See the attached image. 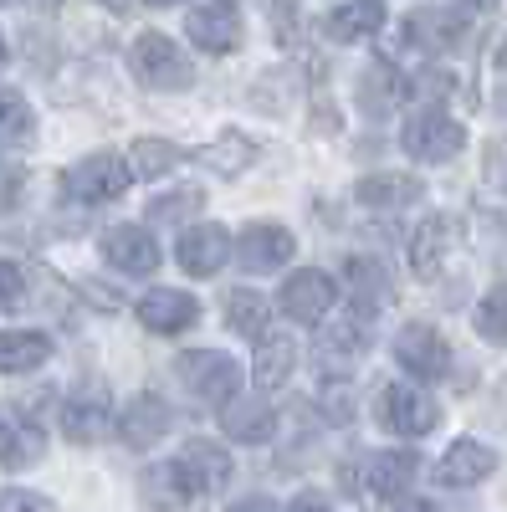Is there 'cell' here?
Returning a JSON list of instances; mask_svg holds the SVG:
<instances>
[{"instance_id": "obj_1", "label": "cell", "mask_w": 507, "mask_h": 512, "mask_svg": "<svg viewBox=\"0 0 507 512\" xmlns=\"http://www.w3.org/2000/svg\"><path fill=\"white\" fill-rule=\"evenodd\" d=\"M129 67H134V77L144 82V88H154V93H185L190 82H195V62L164 31H144L134 41V47H129Z\"/></svg>"}, {"instance_id": "obj_2", "label": "cell", "mask_w": 507, "mask_h": 512, "mask_svg": "<svg viewBox=\"0 0 507 512\" xmlns=\"http://www.w3.org/2000/svg\"><path fill=\"white\" fill-rule=\"evenodd\" d=\"M175 374H180V384L200 405L226 410L241 395V364L231 354H221V349H190V354H180Z\"/></svg>"}, {"instance_id": "obj_3", "label": "cell", "mask_w": 507, "mask_h": 512, "mask_svg": "<svg viewBox=\"0 0 507 512\" xmlns=\"http://www.w3.org/2000/svg\"><path fill=\"white\" fill-rule=\"evenodd\" d=\"M129 180H134V164L129 159H118V154H88L82 164L67 169L62 190L77 205H113V200L129 195Z\"/></svg>"}, {"instance_id": "obj_4", "label": "cell", "mask_w": 507, "mask_h": 512, "mask_svg": "<svg viewBox=\"0 0 507 512\" xmlns=\"http://www.w3.org/2000/svg\"><path fill=\"white\" fill-rule=\"evenodd\" d=\"M400 144H405V154H410L415 164H446V159L461 154V144H467V128L431 103V108H420V113L405 123Z\"/></svg>"}, {"instance_id": "obj_5", "label": "cell", "mask_w": 507, "mask_h": 512, "mask_svg": "<svg viewBox=\"0 0 507 512\" xmlns=\"http://www.w3.org/2000/svg\"><path fill=\"white\" fill-rule=\"evenodd\" d=\"M379 420H385V431L420 441L441 425V405L420 390V384H390V390L379 395Z\"/></svg>"}, {"instance_id": "obj_6", "label": "cell", "mask_w": 507, "mask_h": 512, "mask_svg": "<svg viewBox=\"0 0 507 512\" xmlns=\"http://www.w3.org/2000/svg\"><path fill=\"white\" fill-rule=\"evenodd\" d=\"M395 359L405 374L415 379H446L451 374V344L431 328V323H405L395 333Z\"/></svg>"}, {"instance_id": "obj_7", "label": "cell", "mask_w": 507, "mask_h": 512, "mask_svg": "<svg viewBox=\"0 0 507 512\" xmlns=\"http://www.w3.org/2000/svg\"><path fill=\"white\" fill-rule=\"evenodd\" d=\"M241 11L231 6V0H205V6H195L190 16H185V36L195 41L200 52H210V57H226V52H236L241 47Z\"/></svg>"}, {"instance_id": "obj_8", "label": "cell", "mask_w": 507, "mask_h": 512, "mask_svg": "<svg viewBox=\"0 0 507 512\" xmlns=\"http://www.w3.org/2000/svg\"><path fill=\"white\" fill-rule=\"evenodd\" d=\"M333 277L328 272H318V267H303V272H292L287 282H282V292H277V308L292 318V323H323L328 318V308H333Z\"/></svg>"}, {"instance_id": "obj_9", "label": "cell", "mask_w": 507, "mask_h": 512, "mask_svg": "<svg viewBox=\"0 0 507 512\" xmlns=\"http://www.w3.org/2000/svg\"><path fill=\"white\" fill-rule=\"evenodd\" d=\"M292 251H298V241H292L287 226H272V221H257L246 226L241 241H236V262L251 272V277H267V272H282L292 262Z\"/></svg>"}, {"instance_id": "obj_10", "label": "cell", "mask_w": 507, "mask_h": 512, "mask_svg": "<svg viewBox=\"0 0 507 512\" xmlns=\"http://www.w3.org/2000/svg\"><path fill=\"white\" fill-rule=\"evenodd\" d=\"M231 256H236V251H231V231L216 226V221L190 226V231L180 236V246H175V262H180L190 277H216Z\"/></svg>"}, {"instance_id": "obj_11", "label": "cell", "mask_w": 507, "mask_h": 512, "mask_svg": "<svg viewBox=\"0 0 507 512\" xmlns=\"http://www.w3.org/2000/svg\"><path fill=\"white\" fill-rule=\"evenodd\" d=\"M175 466H180L190 497H216L231 482V456L216 441H185V451L175 456Z\"/></svg>"}, {"instance_id": "obj_12", "label": "cell", "mask_w": 507, "mask_h": 512, "mask_svg": "<svg viewBox=\"0 0 507 512\" xmlns=\"http://www.w3.org/2000/svg\"><path fill=\"white\" fill-rule=\"evenodd\" d=\"M98 246H103V256H108V267L129 272V277L159 272V241L149 236V226H108Z\"/></svg>"}, {"instance_id": "obj_13", "label": "cell", "mask_w": 507, "mask_h": 512, "mask_svg": "<svg viewBox=\"0 0 507 512\" xmlns=\"http://www.w3.org/2000/svg\"><path fill=\"white\" fill-rule=\"evenodd\" d=\"M113 425H118V420H113V405H108L103 384H93V390H82V395H72V400L62 405V431H67V441H77V446H98Z\"/></svg>"}, {"instance_id": "obj_14", "label": "cell", "mask_w": 507, "mask_h": 512, "mask_svg": "<svg viewBox=\"0 0 507 512\" xmlns=\"http://www.w3.org/2000/svg\"><path fill=\"white\" fill-rule=\"evenodd\" d=\"M139 323L149 328V333H185L195 318H200V303H195V297L190 292H180V287H154V292H144L139 297Z\"/></svg>"}, {"instance_id": "obj_15", "label": "cell", "mask_w": 507, "mask_h": 512, "mask_svg": "<svg viewBox=\"0 0 507 512\" xmlns=\"http://www.w3.org/2000/svg\"><path fill=\"white\" fill-rule=\"evenodd\" d=\"M344 287H349V308H359L369 318L395 297V282H390V272H385L379 256H349L344 262Z\"/></svg>"}, {"instance_id": "obj_16", "label": "cell", "mask_w": 507, "mask_h": 512, "mask_svg": "<svg viewBox=\"0 0 507 512\" xmlns=\"http://www.w3.org/2000/svg\"><path fill=\"white\" fill-rule=\"evenodd\" d=\"M47 451V436H41V425L21 410H0V466L6 472H26V466L41 461Z\"/></svg>"}, {"instance_id": "obj_17", "label": "cell", "mask_w": 507, "mask_h": 512, "mask_svg": "<svg viewBox=\"0 0 507 512\" xmlns=\"http://www.w3.org/2000/svg\"><path fill=\"white\" fill-rule=\"evenodd\" d=\"M451 241H456V221L451 216H426L410 236V272L415 277H441L446 256H451Z\"/></svg>"}, {"instance_id": "obj_18", "label": "cell", "mask_w": 507, "mask_h": 512, "mask_svg": "<svg viewBox=\"0 0 507 512\" xmlns=\"http://www.w3.org/2000/svg\"><path fill=\"white\" fill-rule=\"evenodd\" d=\"M497 472V456L482 446V441H456V446H446V456L436 461V482L441 487H477V482H487Z\"/></svg>"}, {"instance_id": "obj_19", "label": "cell", "mask_w": 507, "mask_h": 512, "mask_svg": "<svg viewBox=\"0 0 507 512\" xmlns=\"http://www.w3.org/2000/svg\"><path fill=\"white\" fill-rule=\"evenodd\" d=\"M164 431H169V405H164L159 395H134L129 410L118 415V436H123V446H129V451L159 446Z\"/></svg>"}, {"instance_id": "obj_20", "label": "cell", "mask_w": 507, "mask_h": 512, "mask_svg": "<svg viewBox=\"0 0 507 512\" xmlns=\"http://www.w3.org/2000/svg\"><path fill=\"white\" fill-rule=\"evenodd\" d=\"M354 195L369 210H405V205H415L420 195H426V185H420L415 175H405V169H374V175H364L354 185Z\"/></svg>"}, {"instance_id": "obj_21", "label": "cell", "mask_w": 507, "mask_h": 512, "mask_svg": "<svg viewBox=\"0 0 507 512\" xmlns=\"http://www.w3.org/2000/svg\"><path fill=\"white\" fill-rule=\"evenodd\" d=\"M415 472H420L415 451H374L364 466V487L369 497H405L415 487Z\"/></svg>"}, {"instance_id": "obj_22", "label": "cell", "mask_w": 507, "mask_h": 512, "mask_svg": "<svg viewBox=\"0 0 507 512\" xmlns=\"http://www.w3.org/2000/svg\"><path fill=\"white\" fill-rule=\"evenodd\" d=\"M221 431L231 436V441H241V446H267L272 436H277V410L267 405V400H231L226 405V415H221Z\"/></svg>"}, {"instance_id": "obj_23", "label": "cell", "mask_w": 507, "mask_h": 512, "mask_svg": "<svg viewBox=\"0 0 507 512\" xmlns=\"http://www.w3.org/2000/svg\"><path fill=\"white\" fill-rule=\"evenodd\" d=\"M298 369V344H292V333H267L257 338V354H251V379L262 384V390H282Z\"/></svg>"}, {"instance_id": "obj_24", "label": "cell", "mask_w": 507, "mask_h": 512, "mask_svg": "<svg viewBox=\"0 0 507 512\" xmlns=\"http://www.w3.org/2000/svg\"><path fill=\"white\" fill-rule=\"evenodd\" d=\"M379 26H385V0H344V6H333L328 11V21H323V31L333 36V41H364V36H374Z\"/></svg>"}, {"instance_id": "obj_25", "label": "cell", "mask_w": 507, "mask_h": 512, "mask_svg": "<svg viewBox=\"0 0 507 512\" xmlns=\"http://www.w3.org/2000/svg\"><path fill=\"white\" fill-rule=\"evenodd\" d=\"M52 359V338L36 328H6L0 333V374H31Z\"/></svg>"}, {"instance_id": "obj_26", "label": "cell", "mask_w": 507, "mask_h": 512, "mask_svg": "<svg viewBox=\"0 0 507 512\" xmlns=\"http://www.w3.org/2000/svg\"><path fill=\"white\" fill-rule=\"evenodd\" d=\"M461 31H467V21H461L456 11H446V6H426V11H415V16L405 21V36L415 41V47H426V52L456 47Z\"/></svg>"}, {"instance_id": "obj_27", "label": "cell", "mask_w": 507, "mask_h": 512, "mask_svg": "<svg viewBox=\"0 0 507 512\" xmlns=\"http://www.w3.org/2000/svg\"><path fill=\"white\" fill-rule=\"evenodd\" d=\"M226 323H231V333L246 338V344H257V338L272 333V303H267L262 292H251V287H231V297H226Z\"/></svg>"}, {"instance_id": "obj_28", "label": "cell", "mask_w": 507, "mask_h": 512, "mask_svg": "<svg viewBox=\"0 0 507 512\" xmlns=\"http://www.w3.org/2000/svg\"><path fill=\"white\" fill-rule=\"evenodd\" d=\"M195 159L205 164V169H216L221 180H236L241 169H251V159H257V144H251L241 128H226V134L216 139V144H205V149H195Z\"/></svg>"}, {"instance_id": "obj_29", "label": "cell", "mask_w": 507, "mask_h": 512, "mask_svg": "<svg viewBox=\"0 0 507 512\" xmlns=\"http://www.w3.org/2000/svg\"><path fill=\"white\" fill-rule=\"evenodd\" d=\"M139 492H144V502H149L154 512H185V502H190V487H185V477H180L175 461L149 466V472L139 477Z\"/></svg>"}, {"instance_id": "obj_30", "label": "cell", "mask_w": 507, "mask_h": 512, "mask_svg": "<svg viewBox=\"0 0 507 512\" xmlns=\"http://www.w3.org/2000/svg\"><path fill=\"white\" fill-rule=\"evenodd\" d=\"M369 349V313H359V308H349L344 318H338L328 333H323V364L338 354V359H354V354H364Z\"/></svg>"}, {"instance_id": "obj_31", "label": "cell", "mask_w": 507, "mask_h": 512, "mask_svg": "<svg viewBox=\"0 0 507 512\" xmlns=\"http://www.w3.org/2000/svg\"><path fill=\"white\" fill-rule=\"evenodd\" d=\"M400 98V77H395V67L390 62H374V67H364L359 72V108L369 113V118H379V113H390V103Z\"/></svg>"}, {"instance_id": "obj_32", "label": "cell", "mask_w": 507, "mask_h": 512, "mask_svg": "<svg viewBox=\"0 0 507 512\" xmlns=\"http://www.w3.org/2000/svg\"><path fill=\"white\" fill-rule=\"evenodd\" d=\"M185 159V149L180 144H169V139H139L134 149H129V164H134V180H159V175H169Z\"/></svg>"}, {"instance_id": "obj_33", "label": "cell", "mask_w": 507, "mask_h": 512, "mask_svg": "<svg viewBox=\"0 0 507 512\" xmlns=\"http://www.w3.org/2000/svg\"><path fill=\"white\" fill-rule=\"evenodd\" d=\"M31 128H36V118H31L26 98H21L16 88H0V149L26 144V139H31Z\"/></svg>"}, {"instance_id": "obj_34", "label": "cell", "mask_w": 507, "mask_h": 512, "mask_svg": "<svg viewBox=\"0 0 507 512\" xmlns=\"http://www.w3.org/2000/svg\"><path fill=\"white\" fill-rule=\"evenodd\" d=\"M200 205H205V195H200L195 185H185V190H169V195H154V200H149V221H159V226H175V221L195 216Z\"/></svg>"}, {"instance_id": "obj_35", "label": "cell", "mask_w": 507, "mask_h": 512, "mask_svg": "<svg viewBox=\"0 0 507 512\" xmlns=\"http://www.w3.org/2000/svg\"><path fill=\"white\" fill-rule=\"evenodd\" d=\"M472 323H477V333L487 338V344H502L507 349V287H497V292L482 297Z\"/></svg>"}, {"instance_id": "obj_36", "label": "cell", "mask_w": 507, "mask_h": 512, "mask_svg": "<svg viewBox=\"0 0 507 512\" xmlns=\"http://www.w3.org/2000/svg\"><path fill=\"white\" fill-rule=\"evenodd\" d=\"M0 308H26V272L16 262H0Z\"/></svg>"}, {"instance_id": "obj_37", "label": "cell", "mask_w": 507, "mask_h": 512, "mask_svg": "<svg viewBox=\"0 0 507 512\" xmlns=\"http://www.w3.org/2000/svg\"><path fill=\"white\" fill-rule=\"evenodd\" d=\"M0 512H52V502L41 497V492L11 487V492H0Z\"/></svg>"}, {"instance_id": "obj_38", "label": "cell", "mask_w": 507, "mask_h": 512, "mask_svg": "<svg viewBox=\"0 0 507 512\" xmlns=\"http://www.w3.org/2000/svg\"><path fill=\"white\" fill-rule=\"evenodd\" d=\"M482 164H487V180L507 195V139H492L487 154H482Z\"/></svg>"}, {"instance_id": "obj_39", "label": "cell", "mask_w": 507, "mask_h": 512, "mask_svg": "<svg viewBox=\"0 0 507 512\" xmlns=\"http://www.w3.org/2000/svg\"><path fill=\"white\" fill-rule=\"evenodd\" d=\"M21 180H26V175H21L16 164H0V210H11V205H16V195H21Z\"/></svg>"}, {"instance_id": "obj_40", "label": "cell", "mask_w": 507, "mask_h": 512, "mask_svg": "<svg viewBox=\"0 0 507 512\" xmlns=\"http://www.w3.org/2000/svg\"><path fill=\"white\" fill-rule=\"evenodd\" d=\"M292 512H333V502L323 492H298L292 497Z\"/></svg>"}, {"instance_id": "obj_41", "label": "cell", "mask_w": 507, "mask_h": 512, "mask_svg": "<svg viewBox=\"0 0 507 512\" xmlns=\"http://www.w3.org/2000/svg\"><path fill=\"white\" fill-rule=\"evenodd\" d=\"M231 512H277V502L272 497H241Z\"/></svg>"}, {"instance_id": "obj_42", "label": "cell", "mask_w": 507, "mask_h": 512, "mask_svg": "<svg viewBox=\"0 0 507 512\" xmlns=\"http://www.w3.org/2000/svg\"><path fill=\"white\" fill-rule=\"evenodd\" d=\"M400 512H431V502H405Z\"/></svg>"}, {"instance_id": "obj_43", "label": "cell", "mask_w": 507, "mask_h": 512, "mask_svg": "<svg viewBox=\"0 0 507 512\" xmlns=\"http://www.w3.org/2000/svg\"><path fill=\"white\" fill-rule=\"evenodd\" d=\"M497 67H507V41H502V47H497Z\"/></svg>"}, {"instance_id": "obj_44", "label": "cell", "mask_w": 507, "mask_h": 512, "mask_svg": "<svg viewBox=\"0 0 507 512\" xmlns=\"http://www.w3.org/2000/svg\"><path fill=\"white\" fill-rule=\"evenodd\" d=\"M497 113H502V118H507V93H497Z\"/></svg>"}, {"instance_id": "obj_45", "label": "cell", "mask_w": 507, "mask_h": 512, "mask_svg": "<svg viewBox=\"0 0 507 512\" xmlns=\"http://www.w3.org/2000/svg\"><path fill=\"white\" fill-rule=\"evenodd\" d=\"M149 6H180V0H149Z\"/></svg>"}, {"instance_id": "obj_46", "label": "cell", "mask_w": 507, "mask_h": 512, "mask_svg": "<svg viewBox=\"0 0 507 512\" xmlns=\"http://www.w3.org/2000/svg\"><path fill=\"white\" fill-rule=\"evenodd\" d=\"M0 62H6V36H0Z\"/></svg>"}, {"instance_id": "obj_47", "label": "cell", "mask_w": 507, "mask_h": 512, "mask_svg": "<svg viewBox=\"0 0 507 512\" xmlns=\"http://www.w3.org/2000/svg\"><path fill=\"white\" fill-rule=\"evenodd\" d=\"M0 6H11V0H0Z\"/></svg>"}]
</instances>
